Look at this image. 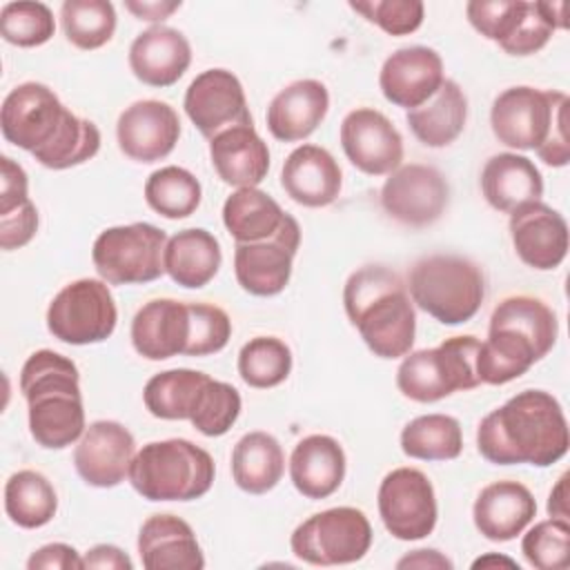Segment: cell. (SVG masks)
<instances>
[{"label": "cell", "instance_id": "obj_1", "mask_svg": "<svg viewBox=\"0 0 570 570\" xmlns=\"http://www.w3.org/2000/svg\"><path fill=\"white\" fill-rule=\"evenodd\" d=\"M7 142L29 151L47 169H69L91 160L100 149V129L69 111L42 82L13 87L0 109Z\"/></svg>", "mask_w": 570, "mask_h": 570}, {"label": "cell", "instance_id": "obj_2", "mask_svg": "<svg viewBox=\"0 0 570 570\" xmlns=\"http://www.w3.org/2000/svg\"><path fill=\"white\" fill-rule=\"evenodd\" d=\"M570 445L561 403L546 390H523L485 414L476 428V450L494 465L548 468Z\"/></svg>", "mask_w": 570, "mask_h": 570}, {"label": "cell", "instance_id": "obj_3", "mask_svg": "<svg viewBox=\"0 0 570 570\" xmlns=\"http://www.w3.org/2000/svg\"><path fill=\"white\" fill-rule=\"evenodd\" d=\"M557 314L537 296L503 298L490 316L488 338L476 352V376L485 385H505L525 374L557 343Z\"/></svg>", "mask_w": 570, "mask_h": 570}, {"label": "cell", "instance_id": "obj_4", "mask_svg": "<svg viewBox=\"0 0 570 570\" xmlns=\"http://www.w3.org/2000/svg\"><path fill=\"white\" fill-rule=\"evenodd\" d=\"M343 305L363 343L379 358H401L412 352L416 312L407 285L385 265H363L343 287Z\"/></svg>", "mask_w": 570, "mask_h": 570}, {"label": "cell", "instance_id": "obj_5", "mask_svg": "<svg viewBox=\"0 0 570 570\" xmlns=\"http://www.w3.org/2000/svg\"><path fill=\"white\" fill-rule=\"evenodd\" d=\"M20 392L27 401L29 432L40 448L62 450L87 430L80 372L65 354L33 352L20 370Z\"/></svg>", "mask_w": 570, "mask_h": 570}, {"label": "cell", "instance_id": "obj_6", "mask_svg": "<svg viewBox=\"0 0 570 570\" xmlns=\"http://www.w3.org/2000/svg\"><path fill=\"white\" fill-rule=\"evenodd\" d=\"M568 105V96L557 89L508 87L492 102V134L505 147L534 149L546 165L566 167L570 163Z\"/></svg>", "mask_w": 570, "mask_h": 570}, {"label": "cell", "instance_id": "obj_7", "mask_svg": "<svg viewBox=\"0 0 570 570\" xmlns=\"http://www.w3.org/2000/svg\"><path fill=\"white\" fill-rule=\"evenodd\" d=\"M216 476L207 450L189 439L145 443L129 468L131 488L147 501H194L205 497Z\"/></svg>", "mask_w": 570, "mask_h": 570}, {"label": "cell", "instance_id": "obj_8", "mask_svg": "<svg viewBox=\"0 0 570 570\" xmlns=\"http://www.w3.org/2000/svg\"><path fill=\"white\" fill-rule=\"evenodd\" d=\"M407 292L416 307L443 325H461L476 316L485 298V276L476 263L456 254H432L407 274Z\"/></svg>", "mask_w": 570, "mask_h": 570}, {"label": "cell", "instance_id": "obj_9", "mask_svg": "<svg viewBox=\"0 0 570 570\" xmlns=\"http://www.w3.org/2000/svg\"><path fill=\"white\" fill-rule=\"evenodd\" d=\"M481 341L472 334L450 336L436 347L407 352L396 370V387L416 403H434L454 392L481 385L476 352Z\"/></svg>", "mask_w": 570, "mask_h": 570}, {"label": "cell", "instance_id": "obj_10", "mask_svg": "<svg viewBox=\"0 0 570 570\" xmlns=\"http://www.w3.org/2000/svg\"><path fill=\"white\" fill-rule=\"evenodd\" d=\"M167 234L151 223L107 227L91 247L98 276L109 285L151 283L165 274Z\"/></svg>", "mask_w": 570, "mask_h": 570}, {"label": "cell", "instance_id": "obj_11", "mask_svg": "<svg viewBox=\"0 0 570 570\" xmlns=\"http://www.w3.org/2000/svg\"><path fill=\"white\" fill-rule=\"evenodd\" d=\"M289 546L294 557L309 566H345L370 552L372 525L358 508H327L298 523Z\"/></svg>", "mask_w": 570, "mask_h": 570}, {"label": "cell", "instance_id": "obj_12", "mask_svg": "<svg viewBox=\"0 0 570 570\" xmlns=\"http://www.w3.org/2000/svg\"><path fill=\"white\" fill-rule=\"evenodd\" d=\"M118 323V307L102 278H78L65 285L47 309V330L69 345L107 341Z\"/></svg>", "mask_w": 570, "mask_h": 570}, {"label": "cell", "instance_id": "obj_13", "mask_svg": "<svg viewBox=\"0 0 570 570\" xmlns=\"http://www.w3.org/2000/svg\"><path fill=\"white\" fill-rule=\"evenodd\" d=\"M379 514L385 530L399 541H419L432 534L439 505L434 485L419 468H394L379 485Z\"/></svg>", "mask_w": 570, "mask_h": 570}, {"label": "cell", "instance_id": "obj_14", "mask_svg": "<svg viewBox=\"0 0 570 570\" xmlns=\"http://www.w3.org/2000/svg\"><path fill=\"white\" fill-rule=\"evenodd\" d=\"M450 203V185L432 165H401L381 187V207L385 214L410 227L436 223Z\"/></svg>", "mask_w": 570, "mask_h": 570}, {"label": "cell", "instance_id": "obj_15", "mask_svg": "<svg viewBox=\"0 0 570 570\" xmlns=\"http://www.w3.org/2000/svg\"><path fill=\"white\" fill-rule=\"evenodd\" d=\"M301 245V225L287 214L283 227L267 240L236 243L234 274L238 285L254 296L281 294L292 276L294 256Z\"/></svg>", "mask_w": 570, "mask_h": 570}, {"label": "cell", "instance_id": "obj_16", "mask_svg": "<svg viewBox=\"0 0 570 570\" xmlns=\"http://www.w3.org/2000/svg\"><path fill=\"white\" fill-rule=\"evenodd\" d=\"M191 125L212 140L223 129L236 125H254L243 82L223 67L200 71L187 87L183 100Z\"/></svg>", "mask_w": 570, "mask_h": 570}, {"label": "cell", "instance_id": "obj_17", "mask_svg": "<svg viewBox=\"0 0 570 570\" xmlns=\"http://www.w3.org/2000/svg\"><path fill=\"white\" fill-rule=\"evenodd\" d=\"M338 136L347 160L358 171L367 176H387L401 167L403 136L379 109H352L343 118Z\"/></svg>", "mask_w": 570, "mask_h": 570}, {"label": "cell", "instance_id": "obj_18", "mask_svg": "<svg viewBox=\"0 0 570 570\" xmlns=\"http://www.w3.org/2000/svg\"><path fill=\"white\" fill-rule=\"evenodd\" d=\"M136 456L134 434L118 421L100 419L87 425L73 450L78 476L94 488H116L129 479Z\"/></svg>", "mask_w": 570, "mask_h": 570}, {"label": "cell", "instance_id": "obj_19", "mask_svg": "<svg viewBox=\"0 0 570 570\" xmlns=\"http://www.w3.org/2000/svg\"><path fill=\"white\" fill-rule=\"evenodd\" d=\"M180 138V118L169 102L136 100L118 116L116 140L120 151L136 163L167 158Z\"/></svg>", "mask_w": 570, "mask_h": 570}, {"label": "cell", "instance_id": "obj_20", "mask_svg": "<svg viewBox=\"0 0 570 570\" xmlns=\"http://www.w3.org/2000/svg\"><path fill=\"white\" fill-rule=\"evenodd\" d=\"M510 238L517 256L532 269L548 272L568 254V223L550 205L534 200L510 214Z\"/></svg>", "mask_w": 570, "mask_h": 570}, {"label": "cell", "instance_id": "obj_21", "mask_svg": "<svg viewBox=\"0 0 570 570\" xmlns=\"http://www.w3.org/2000/svg\"><path fill=\"white\" fill-rule=\"evenodd\" d=\"M443 60L432 47L412 45L390 53L379 73V87L387 102L416 109L443 85Z\"/></svg>", "mask_w": 570, "mask_h": 570}, {"label": "cell", "instance_id": "obj_22", "mask_svg": "<svg viewBox=\"0 0 570 570\" xmlns=\"http://www.w3.org/2000/svg\"><path fill=\"white\" fill-rule=\"evenodd\" d=\"M191 65V45L183 31L154 24L140 31L129 47L131 73L149 87L176 85Z\"/></svg>", "mask_w": 570, "mask_h": 570}, {"label": "cell", "instance_id": "obj_23", "mask_svg": "<svg viewBox=\"0 0 570 570\" xmlns=\"http://www.w3.org/2000/svg\"><path fill=\"white\" fill-rule=\"evenodd\" d=\"M138 554L147 570H200L205 557L194 528L176 514H151L138 530Z\"/></svg>", "mask_w": 570, "mask_h": 570}, {"label": "cell", "instance_id": "obj_24", "mask_svg": "<svg viewBox=\"0 0 570 570\" xmlns=\"http://www.w3.org/2000/svg\"><path fill=\"white\" fill-rule=\"evenodd\" d=\"M534 514L537 501L532 492L510 479L485 485L472 505L474 528L497 543L517 539L532 523Z\"/></svg>", "mask_w": 570, "mask_h": 570}, {"label": "cell", "instance_id": "obj_25", "mask_svg": "<svg viewBox=\"0 0 570 570\" xmlns=\"http://www.w3.org/2000/svg\"><path fill=\"white\" fill-rule=\"evenodd\" d=\"M281 185L294 203L316 209L338 198L343 174L336 158L325 147L301 145L285 158Z\"/></svg>", "mask_w": 570, "mask_h": 570}, {"label": "cell", "instance_id": "obj_26", "mask_svg": "<svg viewBox=\"0 0 570 570\" xmlns=\"http://www.w3.org/2000/svg\"><path fill=\"white\" fill-rule=\"evenodd\" d=\"M189 305L174 298L145 303L131 321V345L147 361L185 354L189 341Z\"/></svg>", "mask_w": 570, "mask_h": 570}, {"label": "cell", "instance_id": "obj_27", "mask_svg": "<svg viewBox=\"0 0 570 570\" xmlns=\"http://www.w3.org/2000/svg\"><path fill=\"white\" fill-rule=\"evenodd\" d=\"M327 109L330 91L321 80H294L272 98L265 114L267 129L281 142H298L316 131Z\"/></svg>", "mask_w": 570, "mask_h": 570}, {"label": "cell", "instance_id": "obj_28", "mask_svg": "<svg viewBox=\"0 0 570 570\" xmlns=\"http://www.w3.org/2000/svg\"><path fill=\"white\" fill-rule=\"evenodd\" d=\"M212 167L225 185L256 187L269 171V149L254 125L223 129L209 140Z\"/></svg>", "mask_w": 570, "mask_h": 570}, {"label": "cell", "instance_id": "obj_29", "mask_svg": "<svg viewBox=\"0 0 570 570\" xmlns=\"http://www.w3.org/2000/svg\"><path fill=\"white\" fill-rule=\"evenodd\" d=\"M345 450L330 434H309L301 439L289 456V479L307 499L332 497L345 479Z\"/></svg>", "mask_w": 570, "mask_h": 570}, {"label": "cell", "instance_id": "obj_30", "mask_svg": "<svg viewBox=\"0 0 570 570\" xmlns=\"http://www.w3.org/2000/svg\"><path fill=\"white\" fill-rule=\"evenodd\" d=\"M481 191L492 209L512 214L521 205L541 200L543 176L528 156L501 151L485 160L481 169Z\"/></svg>", "mask_w": 570, "mask_h": 570}, {"label": "cell", "instance_id": "obj_31", "mask_svg": "<svg viewBox=\"0 0 570 570\" xmlns=\"http://www.w3.org/2000/svg\"><path fill=\"white\" fill-rule=\"evenodd\" d=\"M223 252L218 238L203 227L176 232L165 247V272L187 289L205 287L220 269Z\"/></svg>", "mask_w": 570, "mask_h": 570}, {"label": "cell", "instance_id": "obj_32", "mask_svg": "<svg viewBox=\"0 0 570 570\" xmlns=\"http://www.w3.org/2000/svg\"><path fill=\"white\" fill-rule=\"evenodd\" d=\"M405 120L421 145L432 149L448 147L465 129L468 98L454 80L445 78L428 102L407 111Z\"/></svg>", "mask_w": 570, "mask_h": 570}, {"label": "cell", "instance_id": "obj_33", "mask_svg": "<svg viewBox=\"0 0 570 570\" xmlns=\"http://www.w3.org/2000/svg\"><path fill=\"white\" fill-rule=\"evenodd\" d=\"M285 472V452L276 436L263 430L243 434L232 450V479L247 494H265Z\"/></svg>", "mask_w": 570, "mask_h": 570}, {"label": "cell", "instance_id": "obj_34", "mask_svg": "<svg viewBox=\"0 0 570 570\" xmlns=\"http://www.w3.org/2000/svg\"><path fill=\"white\" fill-rule=\"evenodd\" d=\"M287 212L263 189L240 187L223 203V225L236 243L272 238L285 223Z\"/></svg>", "mask_w": 570, "mask_h": 570}, {"label": "cell", "instance_id": "obj_35", "mask_svg": "<svg viewBox=\"0 0 570 570\" xmlns=\"http://www.w3.org/2000/svg\"><path fill=\"white\" fill-rule=\"evenodd\" d=\"M4 512L18 528H42L58 512L56 488L38 470H18L4 483Z\"/></svg>", "mask_w": 570, "mask_h": 570}, {"label": "cell", "instance_id": "obj_36", "mask_svg": "<svg viewBox=\"0 0 570 570\" xmlns=\"http://www.w3.org/2000/svg\"><path fill=\"white\" fill-rule=\"evenodd\" d=\"M207 379L209 374L189 367L158 372L145 383L142 403L156 419L189 421Z\"/></svg>", "mask_w": 570, "mask_h": 570}, {"label": "cell", "instance_id": "obj_37", "mask_svg": "<svg viewBox=\"0 0 570 570\" xmlns=\"http://www.w3.org/2000/svg\"><path fill=\"white\" fill-rule=\"evenodd\" d=\"M401 450L410 459L452 461L463 452L461 423L450 414H423L401 430Z\"/></svg>", "mask_w": 570, "mask_h": 570}, {"label": "cell", "instance_id": "obj_38", "mask_svg": "<svg viewBox=\"0 0 570 570\" xmlns=\"http://www.w3.org/2000/svg\"><path fill=\"white\" fill-rule=\"evenodd\" d=\"M200 198H203V187L198 178L189 169L178 165L160 167L151 171L149 178L145 180L147 205L156 214L169 220L191 216L198 209Z\"/></svg>", "mask_w": 570, "mask_h": 570}, {"label": "cell", "instance_id": "obj_39", "mask_svg": "<svg viewBox=\"0 0 570 570\" xmlns=\"http://www.w3.org/2000/svg\"><path fill=\"white\" fill-rule=\"evenodd\" d=\"M60 22L65 38L73 47L91 51L114 38L116 9L109 0H65Z\"/></svg>", "mask_w": 570, "mask_h": 570}, {"label": "cell", "instance_id": "obj_40", "mask_svg": "<svg viewBox=\"0 0 570 570\" xmlns=\"http://www.w3.org/2000/svg\"><path fill=\"white\" fill-rule=\"evenodd\" d=\"M292 372V350L276 336H254L238 352V374L256 390L276 387Z\"/></svg>", "mask_w": 570, "mask_h": 570}, {"label": "cell", "instance_id": "obj_41", "mask_svg": "<svg viewBox=\"0 0 570 570\" xmlns=\"http://www.w3.org/2000/svg\"><path fill=\"white\" fill-rule=\"evenodd\" d=\"M240 407L243 399L238 390L209 376L198 394L189 423L205 436H223L236 423Z\"/></svg>", "mask_w": 570, "mask_h": 570}, {"label": "cell", "instance_id": "obj_42", "mask_svg": "<svg viewBox=\"0 0 570 570\" xmlns=\"http://www.w3.org/2000/svg\"><path fill=\"white\" fill-rule=\"evenodd\" d=\"M0 33L16 47H40L56 33L53 11L45 2H7L0 9Z\"/></svg>", "mask_w": 570, "mask_h": 570}, {"label": "cell", "instance_id": "obj_43", "mask_svg": "<svg viewBox=\"0 0 570 570\" xmlns=\"http://www.w3.org/2000/svg\"><path fill=\"white\" fill-rule=\"evenodd\" d=\"M525 561L537 570H563L570 563V525L568 519L550 517L534 523L521 541Z\"/></svg>", "mask_w": 570, "mask_h": 570}, {"label": "cell", "instance_id": "obj_44", "mask_svg": "<svg viewBox=\"0 0 570 570\" xmlns=\"http://www.w3.org/2000/svg\"><path fill=\"white\" fill-rule=\"evenodd\" d=\"M528 11L525 0H470L465 16L470 24L499 47L512 38Z\"/></svg>", "mask_w": 570, "mask_h": 570}, {"label": "cell", "instance_id": "obj_45", "mask_svg": "<svg viewBox=\"0 0 570 570\" xmlns=\"http://www.w3.org/2000/svg\"><path fill=\"white\" fill-rule=\"evenodd\" d=\"M189 305V341L185 356H209L220 352L232 338V321L227 312L212 303H187Z\"/></svg>", "mask_w": 570, "mask_h": 570}, {"label": "cell", "instance_id": "obj_46", "mask_svg": "<svg viewBox=\"0 0 570 570\" xmlns=\"http://www.w3.org/2000/svg\"><path fill=\"white\" fill-rule=\"evenodd\" d=\"M350 9L374 22L390 36L414 33L423 24L425 7L421 0H367L350 2Z\"/></svg>", "mask_w": 570, "mask_h": 570}, {"label": "cell", "instance_id": "obj_47", "mask_svg": "<svg viewBox=\"0 0 570 570\" xmlns=\"http://www.w3.org/2000/svg\"><path fill=\"white\" fill-rule=\"evenodd\" d=\"M38 207L29 200L7 214H0V247L11 252L24 247L38 232Z\"/></svg>", "mask_w": 570, "mask_h": 570}, {"label": "cell", "instance_id": "obj_48", "mask_svg": "<svg viewBox=\"0 0 570 570\" xmlns=\"http://www.w3.org/2000/svg\"><path fill=\"white\" fill-rule=\"evenodd\" d=\"M2 178H0V214H7L24 203H29V178L22 165H18L13 158L2 156L0 158Z\"/></svg>", "mask_w": 570, "mask_h": 570}, {"label": "cell", "instance_id": "obj_49", "mask_svg": "<svg viewBox=\"0 0 570 570\" xmlns=\"http://www.w3.org/2000/svg\"><path fill=\"white\" fill-rule=\"evenodd\" d=\"M29 570H80L82 557L69 543H47L27 559Z\"/></svg>", "mask_w": 570, "mask_h": 570}, {"label": "cell", "instance_id": "obj_50", "mask_svg": "<svg viewBox=\"0 0 570 570\" xmlns=\"http://www.w3.org/2000/svg\"><path fill=\"white\" fill-rule=\"evenodd\" d=\"M82 566L85 568H107V570H131L134 561L118 546L98 543L85 552Z\"/></svg>", "mask_w": 570, "mask_h": 570}, {"label": "cell", "instance_id": "obj_51", "mask_svg": "<svg viewBox=\"0 0 570 570\" xmlns=\"http://www.w3.org/2000/svg\"><path fill=\"white\" fill-rule=\"evenodd\" d=\"M125 7L138 18V20H147V22H163L165 18H169L174 11L180 9V0H171V2H125Z\"/></svg>", "mask_w": 570, "mask_h": 570}, {"label": "cell", "instance_id": "obj_52", "mask_svg": "<svg viewBox=\"0 0 570 570\" xmlns=\"http://www.w3.org/2000/svg\"><path fill=\"white\" fill-rule=\"evenodd\" d=\"M396 568H448L452 570V561L443 557L439 550H414L396 561Z\"/></svg>", "mask_w": 570, "mask_h": 570}, {"label": "cell", "instance_id": "obj_53", "mask_svg": "<svg viewBox=\"0 0 570 570\" xmlns=\"http://www.w3.org/2000/svg\"><path fill=\"white\" fill-rule=\"evenodd\" d=\"M568 472H563L557 485L550 490L548 497V514L557 519H568Z\"/></svg>", "mask_w": 570, "mask_h": 570}, {"label": "cell", "instance_id": "obj_54", "mask_svg": "<svg viewBox=\"0 0 570 570\" xmlns=\"http://www.w3.org/2000/svg\"><path fill=\"white\" fill-rule=\"evenodd\" d=\"M497 563H503V566H510V568H517V570H519L517 561H512V559H508V557H497V554H488V557L476 559V561L472 563V568H485V566H497Z\"/></svg>", "mask_w": 570, "mask_h": 570}]
</instances>
